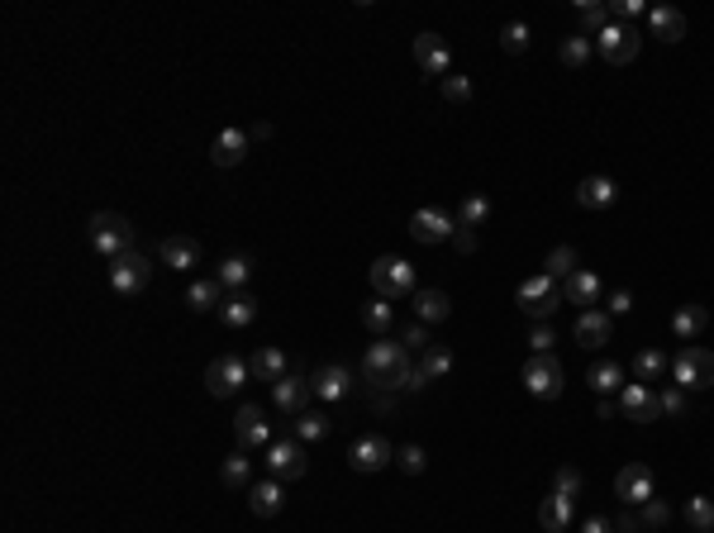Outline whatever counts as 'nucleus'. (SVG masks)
<instances>
[{
    "label": "nucleus",
    "instance_id": "f257e3e1",
    "mask_svg": "<svg viewBox=\"0 0 714 533\" xmlns=\"http://www.w3.org/2000/svg\"><path fill=\"white\" fill-rule=\"evenodd\" d=\"M362 372H367V386L372 391H409V348L396 343V339H376L367 348V362H362Z\"/></svg>",
    "mask_w": 714,
    "mask_h": 533
},
{
    "label": "nucleus",
    "instance_id": "f03ea898",
    "mask_svg": "<svg viewBox=\"0 0 714 533\" xmlns=\"http://www.w3.org/2000/svg\"><path fill=\"white\" fill-rule=\"evenodd\" d=\"M90 248H96L105 262H115V257L133 253V224L125 215H115V210H100V215H90Z\"/></svg>",
    "mask_w": 714,
    "mask_h": 533
},
{
    "label": "nucleus",
    "instance_id": "7ed1b4c3",
    "mask_svg": "<svg viewBox=\"0 0 714 533\" xmlns=\"http://www.w3.org/2000/svg\"><path fill=\"white\" fill-rule=\"evenodd\" d=\"M372 277V291L382 300H400V296H415V267L405 262V257H376L367 267Z\"/></svg>",
    "mask_w": 714,
    "mask_h": 533
},
{
    "label": "nucleus",
    "instance_id": "20e7f679",
    "mask_svg": "<svg viewBox=\"0 0 714 533\" xmlns=\"http://www.w3.org/2000/svg\"><path fill=\"white\" fill-rule=\"evenodd\" d=\"M253 381V372H248V357H238V353H224V357H215L205 367V391L215 395V400H229V395H238L243 386Z\"/></svg>",
    "mask_w": 714,
    "mask_h": 533
},
{
    "label": "nucleus",
    "instance_id": "39448f33",
    "mask_svg": "<svg viewBox=\"0 0 714 533\" xmlns=\"http://www.w3.org/2000/svg\"><path fill=\"white\" fill-rule=\"evenodd\" d=\"M672 372H676V386L681 391H710L714 386V353H710V348H701V343H686L676 353Z\"/></svg>",
    "mask_w": 714,
    "mask_h": 533
},
{
    "label": "nucleus",
    "instance_id": "423d86ee",
    "mask_svg": "<svg viewBox=\"0 0 714 533\" xmlns=\"http://www.w3.org/2000/svg\"><path fill=\"white\" fill-rule=\"evenodd\" d=\"M562 386H567V372H562V362L553 353L524 362V391L529 395H538V400H557Z\"/></svg>",
    "mask_w": 714,
    "mask_h": 533
},
{
    "label": "nucleus",
    "instance_id": "0eeeda50",
    "mask_svg": "<svg viewBox=\"0 0 714 533\" xmlns=\"http://www.w3.org/2000/svg\"><path fill=\"white\" fill-rule=\"evenodd\" d=\"M267 471L277 481H300L310 471V457H305V443L291 434V438H277V443L267 448Z\"/></svg>",
    "mask_w": 714,
    "mask_h": 533
},
{
    "label": "nucleus",
    "instance_id": "6e6552de",
    "mask_svg": "<svg viewBox=\"0 0 714 533\" xmlns=\"http://www.w3.org/2000/svg\"><path fill=\"white\" fill-rule=\"evenodd\" d=\"M148 277H153V267H148V257H143L139 248L110 262V286H115V296H139L143 286H148Z\"/></svg>",
    "mask_w": 714,
    "mask_h": 533
},
{
    "label": "nucleus",
    "instance_id": "1a4fd4ad",
    "mask_svg": "<svg viewBox=\"0 0 714 533\" xmlns=\"http://www.w3.org/2000/svg\"><path fill=\"white\" fill-rule=\"evenodd\" d=\"M596 48H600V57L610 67H629L633 57H638V34H633L629 24H610V29H600Z\"/></svg>",
    "mask_w": 714,
    "mask_h": 533
},
{
    "label": "nucleus",
    "instance_id": "9d476101",
    "mask_svg": "<svg viewBox=\"0 0 714 533\" xmlns=\"http://www.w3.org/2000/svg\"><path fill=\"white\" fill-rule=\"evenodd\" d=\"M310 395H314V381H305V376H300V372H291V376H281L277 386H271V400H277V409H281L286 419L305 415Z\"/></svg>",
    "mask_w": 714,
    "mask_h": 533
},
{
    "label": "nucleus",
    "instance_id": "9b49d317",
    "mask_svg": "<svg viewBox=\"0 0 714 533\" xmlns=\"http://www.w3.org/2000/svg\"><path fill=\"white\" fill-rule=\"evenodd\" d=\"M615 495L624 500V505H648V500H652V467H648V462H629V467H619V477H615Z\"/></svg>",
    "mask_w": 714,
    "mask_h": 533
},
{
    "label": "nucleus",
    "instance_id": "f8f14e48",
    "mask_svg": "<svg viewBox=\"0 0 714 533\" xmlns=\"http://www.w3.org/2000/svg\"><path fill=\"white\" fill-rule=\"evenodd\" d=\"M619 415L638 419V424H652L662 415V405H658V395H652L643 381H624V391H619Z\"/></svg>",
    "mask_w": 714,
    "mask_h": 533
},
{
    "label": "nucleus",
    "instance_id": "ddd939ff",
    "mask_svg": "<svg viewBox=\"0 0 714 533\" xmlns=\"http://www.w3.org/2000/svg\"><path fill=\"white\" fill-rule=\"evenodd\" d=\"M234 438H238V448H243V452H253V448H271V429H267L262 409H257V405H243L238 415H234Z\"/></svg>",
    "mask_w": 714,
    "mask_h": 533
},
{
    "label": "nucleus",
    "instance_id": "4468645a",
    "mask_svg": "<svg viewBox=\"0 0 714 533\" xmlns=\"http://www.w3.org/2000/svg\"><path fill=\"white\" fill-rule=\"evenodd\" d=\"M391 457H396V448H391L382 434H372V438H357L353 452H348V462H353V471H362V477H367V471H382Z\"/></svg>",
    "mask_w": 714,
    "mask_h": 533
},
{
    "label": "nucleus",
    "instance_id": "2eb2a0df",
    "mask_svg": "<svg viewBox=\"0 0 714 533\" xmlns=\"http://www.w3.org/2000/svg\"><path fill=\"white\" fill-rule=\"evenodd\" d=\"M452 224L443 210H415V215H409V238L415 243H443V238H452Z\"/></svg>",
    "mask_w": 714,
    "mask_h": 533
},
{
    "label": "nucleus",
    "instance_id": "dca6fc26",
    "mask_svg": "<svg viewBox=\"0 0 714 533\" xmlns=\"http://www.w3.org/2000/svg\"><path fill=\"white\" fill-rule=\"evenodd\" d=\"M248 129H219L215 143H210V158H215V167H238L243 158H248Z\"/></svg>",
    "mask_w": 714,
    "mask_h": 533
},
{
    "label": "nucleus",
    "instance_id": "f3484780",
    "mask_svg": "<svg viewBox=\"0 0 714 533\" xmlns=\"http://www.w3.org/2000/svg\"><path fill=\"white\" fill-rule=\"evenodd\" d=\"M158 257L167 267H176V271H191L195 262H201V243L186 238V234H172V238L158 243Z\"/></svg>",
    "mask_w": 714,
    "mask_h": 533
},
{
    "label": "nucleus",
    "instance_id": "a211bd4d",
    "mask_svg": "<svg viewBox=\"0 0 714 533\" xmlns=\"http://www.w3.org/2000/svg\"><path fill=\"white\" fill-rule=\"evenodd\" d=\"M415 63H419L424 72H429V76L448 72V63H452L448 39H438V34H419V39H415Z\"/></svg>",
    "mask_w": 714,
    "mask_h": 533
},
{
    "label": "nucleus",
    "instance_id": "6ab92c4d",
    "mask_svg": "<svg viewBox=\"0 0 714 533\" xmlns=\"http://www.w3.org/2000/svg\"><path fill=\"white\" fill-rule=\"evenodd\" d=\"M248 372H253V381H271V386H277L281 376H291V357H286L281 348H257L248 357Z\"/></svg>",
    "mask_w": 714,
    "mask_h": 533
},
{
    "label": "nucleus",
    "instance_id": "aec40b11",
    "mask_svg": "<svg viewBox=\"0 0 714 533\" xmlns=\"http://www.w3.org/2000/svg\"><path fill=\"white\" fill-rule=\"evenodd\" d=\"M610 333H615V324L605 310H581V319H576V343L581 348H605Z\"/></svg>",
    "mask_w": 714,
    "mask_h": 533
},
{
    "label": "nucleus",
    "instance_id": "412c9836",
    "mask_svg": "<svg viewBox=\"0 0 714 533\" xmlns=\"http://www.w3.org/2000/svg\"><path fill=\"white\" fill-rule=\"evenodd\" d=\"M281 505H286V495H281V481H277V477L257 481L253 491H248V510L257 514V520H271V514H281Z\"/></svg>",
    "mask_w": 714,
    "mask_h": 533
},
{
    "label": "nucleus",
    "instance_id": "4be33fe9",
    "mask_svg": "<svg viewBox=\"0 0 714 533\" xmlns=\"http://www.w3.org/2000/svg\"><path fill=\"white\" fill-rule=\"evenodd\" d=\"M648 24H652V39H662V43H681V39H686V14L672 10V5L648 10Z\"/></svg>",
    "mask_w": 714,
    "mask_h": 533
},
{
    "label": "nucleus",
    "instance_id": "5701e85b",
    "mask_svg": "<svg viewBox=\"0 0 714 533\" xmlns=\"http://www.w3.org/2000/svg\"><path fill=\"white\" fill-rule=\"evenodd\" d=\"M219 319H224L229 329H248L253 319H257V300H253V291H229V296H224Z\"/></svg>",
    "mask_w": 714,
    "mask_h": 533
},
{
    "label": "nucleus",
    "instance_id": "b1692460",
    "mask_svg": "<svg viewBox=\"0 0 714 533\" xmlns=\"http://www.w3.org/2000/svg\"><path fill=\"white\" fill-rule=\"evenodd\" d=\"M615 195H619V186L610 176H586L581 186H576V205L581 210H605V205H615Z\"/></svg>",
    "mask_w": 714,
    "mask_h": 533
},
{
    "label": "nucleus",
    "instance_id": "393cba45",
    "mask_svg": "<svg viewBox=\"0 0 714 533\" xmlns=\"http://www.w3.org/2000/svg\"><path fill=\"white\" fill-rule=\"evenodd\" d=\"M348 391H353V372L348 367H319L314 372V395L319 400H343Z\"/></svg>",
    "mask_w": 714,
    "mask_h": 533
},
{
    "label": "nucleus",
    "instance_id": "a878e982",
    "mask_svg": "<svg viewBox=\"0 0 714 533\" xmlns=\"http://www.w3.org/2000/svg\"><path fill=\"white\" fill-rule=\"evenodd\" d=\"M562 300H567V305H596L600 300V277H590V271H572V277L562 281Z\"/></svg>",
    "mask_w": 714,
    "mask_h": 533
},
{
    "label": "nucleus",
    "instance_id": "bb28decb",
    "mask_svg": "<svg viewBox=\"0 0 714 533\" xmlns=\"http://www.w3.org/2000/svg\"><path fill=\"white\" fill-rule=\"evenodd\" d=\"M705 329H710V310H705V305H681V310L672 314V333H676V339H701Z\"/></svg>",
    "mask_w": 714,
    "mask_h": 533
},
{
    "label": "nucleus",
    "instance_id": "cd10ccee",
    "mask_svg": "<svg viewBox=\"0 0 714 533\" xmlns=\"http://www.w3.org/2000/svg\"><path fill=\"white\" fill-rule=\"evenodd\" d=\"M538 524H543V533H562V529H567L572 524V495H557L553 491L538 505Z\"/></svg>",
    "mask_w": 714,
    "mask_h": 533
},
{
    "label": "nucleus",
    "instance_id": "c85d7f7f",
    "mask_svg": "<svg viewBox=\"0 0 714 533\" xmlns=\"http://www.w3.org/2000/svg\"><path fill=\"white\" fill-rule=\"evenodd\" d=\"M186 305L195 314H210V310H219L224 305V286L215 281V277H205V281H191V291H186Z\"/></svg>",
    "mask_w": 714,
    "mask_h": 533
},
{
    "label": "nucleus",
    "instance_id": "c756f323",
    "mask_svg": "<svg viewBox=\"0 0 714 533\" xmlns=\"http://www.w3.org/2000/svg\"><path fill=\"white\" fill-rule=\"evenodd\" d=\"M219 481L229 486V491H253V467H248V452H229L224 457V467H219Z\"/></svg>",
    "mask_w": 714,
    "mask_h": 533
},
{
    "label": "nucleus",
    "instance_id": "7c9ffc66",
    "mask_svg": "<svg viewBox=\"0 0 714 533\" xmlns=\"http://www.w3.org/2000/svg\"><path fill=\"white\" fill-rule=\"evenodd\" d=\"M248 277H253V257H243V253H234V257H224L219 262V286L224 291H243V286H248Z\"/></svg>",
    "mask_w": 714,
    "mask_h": 533
},
{
    "label": "nucleus",
    "instance_id": "2f4dec72",
    "mask_svg": "<svg viewBox=\"0 0 714 533\" xmlns=\"http://www.w3.org/2000/svg\"><path fill=\"white\" fill-rule=\"evenodd\" d=\"M586 381H590V391L596 395H610V391H624V367H619V362H596V367L586 372Z\"/></svg>",
    "mask_w": 714,
    "mask_h": 533
},
{
    "label": "nucleus",
    "instance_id": "473e14b6",
    "mask_svg": "<svg viewBox=\"0 0 714 533\" xmlns=\"http://www.w3.org/2000/svg\"><path fill=\"white\" fill-rule=\"evenodd\" d=\"M415 314H419V324H438V319L452 314V300L443 291H415Z\"/></svg>",
    "mask_w": 714,
    "mask_h": 533
},
{
    "label": "nucleus",
    "instance_id": "72a5a7b5",
    "mask_svg": "<svg viewBox=\"0 0 714 533\" xmlns=\"http://www.w3.org/2000/svg\"><path fill=\"white\" fill-rule=\"evenodd\" d=\"M590 53H596V39H590V34H567V39H562V48H557V57L567 67H586Z\"/></svg>",
    "mask_w": 714,
    "mask_h": 533
},
{
    "label": "nucleus",
    "instance_id": "f704fd0d",
    "mask_svg": "<svg viewBox=\"0 0 714 533\" xmlns=\"http://www.w3.org/2000/svg\"><path fill=\"white\" fill-rule=\"evenodd\" d=\"M291 434L300 438V443H324V438H329V419L314 415V409H305V415L291 419Z\"/></svg>",
    "mask_w": 714,
    "mask_h": 533
},
{
    "label": "nucleus",
    "instance_id": "c9c22d12",
    "mask_svg": "<svg viewBox=\"0 0 714 533\" xmlns=\"http://www.w3.org/2000/svg\"><path fill=\"white\" fill-rule=\"evenodd\" d=\"M576 271V248H567V243H562V248H553L548 257H543V277H553V281H567Z\"/></svg>",
    "mask_w": 714,
    "mask_h": 533
},
{
    "label": "nucleus",
    "instance_id": "e433bc0d",
    "mask_svg": "<svg viewBox=\"0 0 714 533\" xmlns=\"http://www.w3.org/2000/svg\"><path fill=\"white\" fill-rule=\"evenodd\" d=\"M667 367H672V362H667V353H658V348H643V353H638V362H633V376L648 386V381H658Z\"/></svg>",
    "mask_w": 714,
    "mask_h": 533
},
{
    "label": "nucleus",
    "instance_id": "4c0bfd02",
    "mask_svg": "<svg viewBox=\"0 0 714 533\" xmlns=\"http://www.w3.org/2000/svg\"><path fill=\"white\" fill-rule=\"evenodd\" d=\"M686 524L691 529H701V533H714V500L710 495H695V500H686Z\"/></svg>",
    "mask_w": 714,
    "mask_h": 533
},
{
    "label": "nucleus",
    "instance_id": "58836bf2",
    "mask_svg": "<svg viewBox=\"0 0 714 533\" xmlns=\"http://www.w3.org/2000/svg\"><path fill=\"white\" fill-rule=\"evenodd\" d=\"M419 372L429 376V381L434 376H448L452 372V353H448V348H438V343H429V348H424V357H419Z\"/></svg>",
    "mask_w": 714,
    "mask_h": 533
},
{
    "label": "nucleus",
    "instance_id": "ea45409f",
    "mask_svg": "<svg viewBox=\"0 0 714 533\" xmlns=\"http://www.w3.org/2000/svg\"><path fill=\"white\" fill-rule=\"evenodd\" d=\"M548 291H557V281H553V277H543V271H538V277H529V281H520V291H514V300H520V310H524V305H534V300H543V296H548Z\"/></svg>",
    "mask_w": 714,
    "mask_h": 533
},
{
    "label": "nucleus",
    "instance_id": "a19ab883",
    "mask_svg": "<svg viewBox=\"0 0 714 533\" xmlns=\"http://www.w3.org/2000/svg\"><path fill=\"white\" fill-rule=\"evenodd\" d=\"M486 215H491V201H486V195H467L458 205V228H477Z\"/></svg>",
    "mask_w": 714,
    "mask_h": 533
},
{
    "label": "nucleus",
    "instance_id": "79ce46f5",
    "mask_svg": "<svg viewBox=\"0 0 714 533\" xmlns=\"http://www.w3.org/2000/svg\"><path fill=\"white\" fill-rule=\"evenodd\" d=\"M362 324H367L372 333H386V329H391V300L376 296V300L362 305Z\"/></svg>",
    "mask_w": 714,
    "mask_h": 533
},
{
    "label": "nucleus",
    "instance_id": "37998d69",
    "mask_svg": "<svg viewBox=\"0 0 714 533\" xmlns=\"http://www.w3.org/2000/svg\"><path fill=\"white\" fill-rule=\"evenodd\" d=\"M500 48L520 57V53L529 48V24H524V20H510L505 29H500Z\"/></svg>",
    "mask_w": 714,
    "mask_h": 533
},
{
    "label": "nucleus",
    "instance_id": "c03bdc74",
    "mask_svg": "<svg viewBox=\"0 0 714 533\" xmlns=\"http://www.w3.org/2000/svg\"><path fill=\"white\" fill-rule=\"evenodd\" d=\"M581 34H600V29H610V10L605 5H590V0H581Z\"/></svg>",
    "mask_w": 714,
    "mask_h": 533
},
{
    "label": "nucleus",
    "instance_id": "a18cd8bd",
    "mask_svg": "<svg viewBox=\"0 0 714 533\" xmlns=\"http://www.w3.org/2000/svg\"><path fill=\"white\" fill-rule=\"evenodd\" d=\"M557 310H562V286H557V291H548V296H543V300H534V305H524V314H529V319H538V324H548V319H553Z\"/></svg>",
    "mask_w": 714,
    "mask_h": 533
},
{
    "label": "nucleus",
    "instance_id": "49530a36",
    "mask_svg": "<svg viewBox=\"0 0 714 533\" xmlns=\"http://www.w3.org/2000/svg\"><path fill=\"white\" fill-rule=\"evenodd\" d=\"M553 491H557V495H572V500H576V495H581V471H576V467H557V477H553Z\"/></svg>",
    "mask_w": 714,
    "mask_h": 533
},
{
    "label": "nucleus",
    "instance_id": "de8ad7c7",
    "mask_svg": "<svg viewBox=\"0 0 714 533\" xmlns=\"http://www.w3.org/2000/svg\"><path fill=\"white\" fill-rule=\"evenodd\" d=\"M638 520H643V529H667V520H672V510H667V505H662V500H658V495H652V500H648V505H643V510H638Z\"/></svg>",
    "mask_w": 714,
    "mask_h": 533
},
{
    "label": "nucleus",
    "instance_id": "09e8293b",
    "mask_svg": "<svg viewBox=\"0 0 714 533\" xmlns=\"http://www.w3.org/2000/svg\"><path fill=\"white\" fill-rule=\"evenodd\" d=\"M443 100L467 105V100H472V82H467V76H448V82H443Z\"/></svg>",
    "mask_w": 714,
    "mask_h": 533
},
{
    "label": "nucleus",
    "instance_id": "8fccbe9b",
    "mask_svg": "<svg viewBox=\"0 0 714 533\" xmlns=\"http://www.w3.org/2000/svg\"><path fill=\"white\" fill-rule=\"evenodd\" d=\"M658 405H662V415H686V391H681V386H667V391L658 395Z\"/></svg>",
    "mask_w": 714,
    "mask_h": 533
},
{
    "label": "nucleus",
    "instance_id": "3c124183",
    "mask_svg": "<svg viewBox=\"0 0 714 533\" xmlns=\"http://www.w3.org/2000/svg\"><path fill=\"white\" fill-rule=\"evenodd\" d=\"M396 462L405 467V477H419V471H424V448H415V443H405V448L396 452Z\"/></svg>",
    "mask_w": 714,
    "mask_h": 533
},
{
    "label": "nucleus",
    "instance_id": "603ef678",
    "mask_svg": "<svg viewBox=\"0 0 714 533\" xmlns=\"http://www.w3.org/2000/svg\"><path fill=\"white\" fill-rule=\"evenodd\" d=\"M553 343H557V333H553L548 324H538L534 333H529V348H534V357H543V353H553Z\"/></svg>",
    "mask_w": 714,
    "mask_h": 533
},
{
    "label": "nucleus",
    "instance_id": "864d4df0",
    "mask_svg": "<svg viewBox=\"0 0 714 533\" xmlns=\"http://www.w3.org/2000/svg\"><path fill=\"white\" fill-rule=\"evenodd\" d=\"M643 10H648L643 0H619V5L610 10V20H638V14H643Z\"/></svg>",
    "mask_w": 714,
    "mask_h": 533
},
{
    "label": "nucleus",
    "instance_id": "5fc2aeb1",
    "mask_svg": "<svg viewBox=\"0 0 714 533\" xmlns=\"http://www.w3.org/2000/svg\"><path fill=\"white\" fill-rule=\"evenodd\" d=\"M452 248H458V253H477V228H452Z\"/></svg>",
    "mask_w": 714,
    "mask_h": 533
},
{
    "label": "nucleus",
    "instance_id": "6e6d98bb",
    "mask_svg": "<svg viewBox=\"0 0 714 533\" xmlns=\"http://www.w3.org/2000/svg\"><path fill=\"white\" fill-rule=\"evenodd\" d=\"M400 343H409V348H429V329H424V324H409Z\"/></svg>",
    "mask_w": 714,
    "mask_h": 533
},
{
    "label": "nucleus",
    "instance_id": "4d7b16f0",
    "mask_svg": "<svg viewBox=\"0 0 714 533\" xmlns=\"http://www.w3.org/2000/svg\"><path fill=\"white\" fill-rule=\"evenodd\" d=\"M615 533H643V520H638L633 510H629V514H619V520H615Z\"/></svg>",
    "mask_w": 714,
    "mask_h": 533
},
{
    "label": "nucleus",
    "instance_id": "13d9d810",
    "mask_svg": "<svg viewBox=\"0 0 714 533\" xmlns=\"http://www.w3.org/2000/svg\"><path fill=\"white\" fill-rule=\"evenodd\" d=\"M629 310H633V296L629 291H615L610 296V314H629Z\"/></svg>",
    "mask_w": 714,
    "mask_h": 533
},
{
    "label": "nucleus",
    "instance_id": "bf43d9fd",
    "mask_svg": "<svg viewBox=\"0 0 714 533\" xmlns=\"http://www.w3.org/2000/svg\"><path fill=\"white\" fill-rule=\"evenodd\" d=\"M581 533H615V524L605 520V514H590V520L581 524Z\"/></svg>",
    "mask_w": 714,
    "mask_h": 533
},
{
    "label": "nucleus",
    "instance_id": "052dcab7",
    "mask_svg": "<svg viewBox=\"0 0 714 533\" xmlns=\"http://www.w3.org/2000/svg\"><path fill=\"white\" fill-rule=\"evenodd\" d=\"M372 409H382V415H391V409H396V400H391V391H372Z\"/></svg>",
    "mask_w": 714,
    "mask_h": 533
},
{
    "label": "nucleus",
    "instance_id": "680f3d73",
    "mask_svg": "<svg viewBox=\"0 0 714 533\" xmlns=\"http://www.w3.org/2000/svg\"><path fill=\"white\" fill-rule=\"evenodd\" d=\"M596 409H600V419H610V415H619V400H610V395H600V405H596Z\"/></svg>",
    "mask_w": 714,
    "mask_h": 533
}]
</instances>
